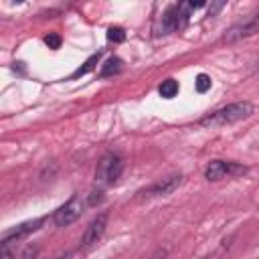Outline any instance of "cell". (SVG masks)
I'll list each match as a JSON object with an SVG mask.
<instances>
[{
    "instance_id": "obj_7",
    "label": "cell",
    "mask_w": 259,
    "mask_h": 259,
    "mask_svg": "<svg viewBox=\"0 0 259 259\" xmlns=\"http://www.w3.org/2000/svg\"><path fill=\"white\" fill-rule=\"evenodd\" d=\"M105 227H107V212H99V214L89 223V227L85 229L83 239H81V247H91V245H95V243L103 237Z\"/></svg>"
},
{
    "instance_id": "obj_9",
    "label": "cell",
    "mask_w": 259,
    "mask_h": 259,
    "mask_svg": "<svg viewBox=\"0 0 259 259\" xmlns=\"http://www.w3.org/2000/svg\"><path fill=\"white\" fill-rule=\"evenodd\" d=\"M121 59L119 57H109L105 63H103V67H101V71H99V75L101 77H109V75H117L119 71H121Z\"/></svg>"
},
{
    "instance_id": "obj_6",
    "label": "cell",
    "mask_w": 259,
    "mask_h": 259,
    "mask_svg": "<svg viewBox=\"0 0 259 259\" xmlns=\"http://www.w3.org/2000/svg\"><path fill=\"white\" fill-rule=\"evenodd\" d=\"M255 32H259V12H255L253 16H249V18H247V20H243V22L233 24V26L225 32L223 40L231 45V42L243 40V38H247V36H253Z\"/></svg>"
},
{
    "instance_id": "obj_12",
    "label": "cell",
    "mask_w": 259,
    "mask_h": 259,
    "mask_svg": "<svg viewBox=\"0 0 259 259\" xmlns=\"http://www.w3.org/2000/svg\"><path fill=\"white\" fill-rule=\"evenodd\" d=\"M194 87H196L198 93H206V91L210 89V77H208L206 73L196 75V79H194Z\"/></svg>"
},
{
    "instance_id": "obj_16",
    "label": "cell",
    "mask_w": 259,
    "mask_h": 259,
    "mask_svg": "<svg viewBox=\"0 0 259 259\" xmlns=\"http://www.w3.org/2000/svg\"><path fill=\"white\" fill-rule=\"evenodd\" d=\"M34 257H36V247L34 245H28L24 249V253H22V259H34Z\"/></svg>"
},
{
    "instance_id": "obj_18",
    "label": "cell",
    "mask_w": 259,
    "mask_h": 259,
    "mask_svg": "<svg viewBox=\"0 0 259 259\" xmlns=\"http://www.w3.org/2000/svg\"><path fill=\"white\" fill-rule=\"evenodd\" d=\"M223 6H225V4H223V2H219V4H212V6H210V8H208V16H212V14H214V12H217V10H221V8H223Z\"/></svg>"
},
{
    "instance_id": "obj_1",
    "label": "cell",
    "mask_w": 259,
    "mask_h": 259,
    "mask_svg": "<svg viewBox=\"0 0 259 259\" xmlns=\"http://www.w3.org/2000/svg\"><path fill=\"white\" fill-rule=\"evenodd\" d=\"M251 113H253V103L237 101V103H229V105L219 107L212 113L200 117L198 125H202V127H221V125H229V123L241 121V119L249 117Z\"/></svg>"
},
{
    "instance_id": "obj_19",
    "label": "cell",
    "mask_w": 259,
    "mask_h": 259,
    "mask_svg": "<svg viewBox=\"0 0 259 259\" xmlns=\"http://www.w3.org/2000/svg\"><path fill=\"white\" fill-rule=\"evenodd\" d=\"M204 259H214V257H204Z\"/></svg>"
},
{
    "instance_id": "obj_3",
    "label": "cell",
    "mask_w": 259,
    "mask_h": 259,
    "mask_svg": "<svg viewBox=\"0 0 259 259\" xmlns=\"http://www.w3.org/2000/svg\"><path fill=\"white\" fill-rule=\"evenodd\" d=\"M247 168L241 166V164H235V162H225V160H212L208 162V166L204 168V178L208 182H217V180H223V178H231V176H239V174H245Z\"/></svg>"
},
{
    "instance_id": "obj_13",
    "label": "cell",
    "mask_w": 259,
    "mask_h": 259,
    "mask_svg": "<svg viewBox=\"0 0 259 259\" xmlns=\"http://www.w3.org/2000/svg\"><path fill=\"white\" fill-rule=\"evenodd\" d=\"M107 38L111 42H123L125 40V30L121 26H111V28H107Z\"/></svg>"
},
{
    "instance_id": "obj_15",
    "label": "cell",
    "mask_w": 259,
    "mask_h": 259,
    "mask_svg": "<svg viewBox=\"0 0 259 259\" xmlns=\"http://www.w3.org/2000/svg\"><path fill=\"white\" fill-rule=\"evenodd\" d=\"M101 198H103V192L101 190H91V194H89V198L85 202H87V206H95L97 202H101Z\"/></svg>"
},
{
    "instance_id": "obj_8",
    "label": "cell",
    "mask_w": 259,
    "mask_h": 259,
    "mask_svg": "<svg viewBox=\"0 0 259 259\" xmlns=\"http://www.w3.org/2000/svg\"><path fill=\"white\" fill-rule=\"evenodd\" d=\"M42 223H45V219H34V221H26V223H22V225L14 227L12 231H8V233H4V235H2V245H10L12 241H20L22 237H26V235L34 233Z\"/></svg>"
},
{
    "instance_id": "obj_11",
    "label": "cell",
    "mask_w": 259,
    "mask_h": 259,
    "mask_svg": "<svg viewBox=\"0 0 259 259\" xmlns=\"http://www.w3.org/2000/svg\"><path fill=\"white\" fill-rule=\"evenodd\" d=\"M158 91H160V95H162L164 99H172V97H176V93H178V81H176V79H166V81L160 83Z\"/></svg>"
},
{
    "instance_id": "obj_5",
    "label": "cell",
    "mask_w": 259,
    "mask_h": 259,
    "mask_svg": "<svg viewBox=\"0 0 259 259\" xmlns=\"http://www.w3.org/2000/svg\"><path fill=\"white\" fill-rule=\"evenodd\" d=\"M182 182V176L180 174H172V176H166L146 188H142L138 192V200H148V198H156V196H166L170 192H174Z\"/></svg>"
},
{
    "instance_id": "obj_17",
    "label": "cell",
    "mask_w": 259,
    "mask_h": 259,
    "mask_svg": "<svg viewBox=\"0 0 259 259\" xmlns=\"http://www.w3.org/2000/svg\"><path fill=\"white\" fill-rule=\"evenodd\" d=\"M0 259H14V253L8 249V245H2V249H0Z\"/></svg>"
},
{
    "instance_id": "obj_10",
    "label": "cell",
    "mask_w": 259,
    "mask_h": 259,
    "mask_svg": "<svg viewBox=\"0 0 259 259\" xmlns=\"http://www.w3.org/2000/svg\"><path fill=\"white\" fill-rule=\"evenodd\" d=\"M99 59H101V55H99V53H97V55H91V57H89V59H87V61H85V63H83V65H81V67L71 75V79H77V77H83V75L91 73V71L95 69V65L99 63Z\"/></svg>"
},
{
    "instance_id": "obj_14",
    "label": "cell",
    "mask_w": 259,
    "mask_h": 259,
    "mask_svg": "<svg viewBox=\"0 0 259 259\" xmlns=\"http://www.w3.org/2000/svg\"><path fill=\"white\" fill-rule=\"evenodd\" d=\"M45 42L49 45V49H59V47H61V36H59L57 32H49V34L45 36Z\"/></svg>"
},
{
    "instance_id": "obj_2",
    "label": "cell",
    "mask_w": 259,
    "mask_h": 259,
    "mask_svg": "<svg viewBox=\"0 0 259 259\" xmlns=\"http://www.w3.org/2000/svg\"><path fill=\"white\" fill-rule=\"evenodd\" d=\"M121 172H123V160H121V156L119 154H113V152H107L97 162L95 180L99 184H113V182H117V178L121 176Z\"/></svg>"
},
{
    "instance_id": "obj_4",
    "label": "cell",
    "mask_w": 259,
    "mask_h": 259,
    "mask_svg": "<svg viewBox=\"0 0 259 259\" xmlns=\"http://www.w3.org/2000/svg\"><path fill=\"white\" fill-rule=\"evenodd\" d=\"M85 204H87V202H83L81 196H77V194L71 196L63 206H59V208L55 210V214H53L55 225H57V227H69L71 223H75V221L81 217Z\"/></svg>"
}]
</instances>
